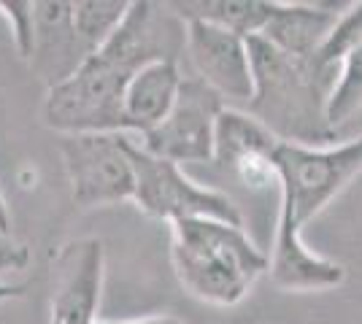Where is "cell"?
Segmentation results:
<instances>
[{
    "label": "cell",
    "mask_w": 362,
    "mask_h": 324,
    "mask_svg": "<svg viewBox=\"0 0 362 324\" xmlns=\"http://www.w3.org/2000/svg\"><path fill=\"white\" fill-rule=\"evenodd\" d=\"M281 140L265 124H259L249 111L227 106L216 119L214 162L233 173L249 189L279 186L276 152Z\"/></svg>",
    "instance_id": "8fae6325"
},
{
    "label": "cell",
    "mask_w": 362,
    "mask_h": 324,
    "mask_svg": "<svg viewBox=\"0 0 362 324\" xmlns=\"http://www.w3.org/2000/svg\"><path fill=\"white\" fill-rule=\"evenodd\" d=\"M0 11L14 28L19 57L30 62L35 52V0H0Z\"/></svg>",
    "instance_id": "e0dca14e"
},
{
    "label": "cell",
    "mask_w": 362,
    "mask_h": 324,
    "mask_svg": "<svg viewBox=\"0 0 362 324\" xmlns=\"http://www.w3.org/2000/svg\"><path fill=\"white\" fill-rule=\"evenodd\" d=\"M30 265V248L0 230V273H16Z\"/></svg>",
    "instance_id": "ac0fdd59"
},
{
    "label": "cell",
    "mask_w": 362,
    "mask_h": 324,
    "mask_svg": "<svg viewBox=\"0 0 362 324\" xmlns=\"http://www.w3.org/2000/svg\"><path fill=\"white\" fill-rule=\"evenodd\" d=\"M127 157L136 170L133 203L138 205V211L170 224L179 219H219L227 224L243 227L238 205L225 192L197 186L189 176H184V170L176 162L149 155L130 136H127Z\"/></svg>",
    "instance_id": "5b68a950"
},
{
    "label": "cell",
    "mask_w": 362,
    "mask_h": 324,
    "mask_svg": "<svg viewBox=\"0 0 362 324\" xmlns=\"http://www.w3.org/2000/svg\"><path fill=\"white\" fill-rule=\"evenodd\" d=\"M173 11L189 22H211L219 28L238 32L243 38H255L262 32L273 14V0H195V3H170Z\"/></svg>",
    "instance_id": "9a60e30c"
},
{
    "label": "cell",
    "mask_w": 362,
    "mask_h": 324,
    "mask_svg": "<svg viewBox=\"0 0 362 324\" xmlns=\"http://www.w3.org/2000/svg\"><path fill=\"white\" fill-rule=\"evenodd\" d=\"M170 235L179 284L209 306H238L271 268V257L249 241L243 227L219 219H179L170 224Z\"/></svg>",
    "instance_id": "3957f363"
},
{
    "label": "cell",
    "mask_w": 362,
    "mask_h": 324,
    "mask_svg": "<svg viewBox=\"0 0 362 324\" xmlns=\"http://www.w3.org/2000/svg\"><path fill=\"white\" fill-rule=\"evenodd\" d=\"M62 162L78 208H103L136 195V170L124 133H81L60 138Z\"/></svg>",
    "instance_id": "8992f818"
},
{
    "label": "cell",
    "mask_w": 362,
    "mask_h": 324,
    "mask_svg": "<svg viewBox=\"0 0 362 324\" xmlns=\"http://www.w3.org/2000/svg\"><path fill=\"white\" fill-rule=\"evenodd\" d=\"M279 222L271 251V281L287 292H317L344 284L346 268L305 246L303 227L317 219L362 173V136L330 146L279 143Z\"/></svg>",
    "instance_id": "7a4b0ae2"
},
{
    "label": "cell",
    "mask_w": 362,
    "mask_h": 324,
    "mask_svg": "<svg viewBox=\"0 0 362 324\" xmlns=\"http://www.w3.org/2000/svg\"><path fill=\"white\" fill-rule=\"evenodd\" d=\"M187 54V22L170 3L136 0L119 30L81 65L74 78L46 90L44 122L60 136L122 133L127 84L151 62Z\"/></svg>",
    "instance_id": "6da1fadb"
},
{
    "label": "cell",
    "mask_w": 362,
    "mask_h": 324,
    "mask_svg": "<svg viewBox=\"0 0 362 324\" xmlns=\"http://www.w3.org/2000/svg\"><path fill=\"white\" fill-rule=\"evenodd\" d=\"M249 54L255 73L249 114L281 143L330 146L335 140L327 122L330 90L319 81L311 62L289 57L259 35L249 38Z\"/></svg>",
    "instance_id": "277c9868"
},
{
    "label": "cell",
    "mask_w": 362,
    "mask_h": 324,
    "mask_svg": "<svg viewBox=\"0 0 362 324\" xmlns=\"http://www.w3.org/2000/svg\"><path fill=\"white\" fill-rule=\"evenodd\" d=\"M106 251L100 238H74L52 257L49 324H98Z\"/></svg>",
    "instance_id": "ba28073f"
},
{
    "label": "cell",
    "mask_w": 362,
    "mask_h": 324,
    "mask_svg": "<svg viewBox=\"0 0 362 324\" xmlns=\"http://www.w3.org/2000/svg\"><path fill=\"white\" fill-rule=\"evenodd\" d=\"M106 324H184L173 316H149V319H138V322H106Z\"/></svg>",
    "instance_id": "ffe728a7"
},
{
    "label": "cell",
    "mask_w": 362,
    "mask_h": 324,
    "mask_svg": "<svg viewBox=\"0 0 362 324\" xmlns=\"http://www.w3.org/2000/svg\"><path fill=\"white\" fill-rule=\"evenodd\" d=\"M225 97L197 76H184L176 103L165 122L138 140L149 155L170 162H214L216 119L225 111Z\"/></svg>",
    "instance_id": "52a82bcc"
},
{
    "label": "cell",
    "mask_w": 362,
    "mask_h": 324,
    "mask_svg": "<svg viewBox=\"0 0 362 324\" xmlns=\"http://www.w3.org/2000/svg\"><path fill=\"white\" fill-rule=\"evenodd\" d=\"M130 6L133 3H127V0H76L74 25L78 38L92 52H98L114 32L119 30Z\"/></svg>",
    "instance_id": "2e32d148"
},
{
    "label": "cell",
    "mask_w": 362,
    "mask_h": 324,
    "mask_svg": "<svg viewBox=\"0 0 362 324\" xmlns=\"http://www.w3.org/2000/svg\"><path fill=\"white\" fill-rule=\"evenodd\" d=\"M179 62L160 60L141 68L127 84L122 103V133H138L141 138L165 122L181 90Z\"/></svg>",
    "instance_id": "5bb4252c"
},
{
    "label": "cell",
    "mask_w": 362,
    "mask_h": 324,
    "mask_svg": "<svg viewBox=\"0 0 362 324\" xmlns=\"http://www.w3.org/2000/svg\"><path fill=\"white\" fill-rule=\"evenodd\" d=\"M187 57L195 68V76L206 81L225 100L249 103L255 95V73L249 38L238 32L189 19L187 22Z\"/></svg>",
    "instance_id": "9c48e42d"
},
{
    "label": "cell",
    "mask_w": 362,
    "mask_h": 324,
    "mask_svg": "<svg viewBox=\"0 0 362 324\" xmlns=\"http://www.w3.org/2000/svg\"><path fill=\"white\" fill-rule=\"evenodd\" d=\"M311 68L330 90L327 122L338 133L362 108V3L341 14Z\"/></svg>",
    "instance_id": "30bf717a"
},
{
    "label": "cell",
    "mask_w": 362,
    "mask_h": 324,
    "mask_svg": "<svg viewBox=\"0 0 362 324\" xmlns=\"http://www.w3.org/2000/svg\"><path fill=\"white\" fill-rule=\"evenodd\" d=\"M341 6L335 3H279L273 0V14L259 38L281 49L300 62H314L319 49L330 38L341 19Z\"/></svg>",
    "instance_id": "4fadbf2b"
},
{
    "label": "cell",
    "mask_w": 362,
    "mask_h": 324,
    "mask_svg": "<svg viewBox=\"0 0 362 324\" xmlns=\"http://www.w3.org/2000/svg\"><path fill=\"white\" fill-rule=\"evenodd\" d=\"M92 52L76 32L74 3L35 0V52L30 68L46 81V90L74 78Z\"/></svg>",
    "instance_id": "7c38bea8"
},
{
    "label": "cell",
    "mask_w": 362,
    "mask_h": 324,
    "mask_svg": "<svg viewBox=\"0 0 362 324\" xmlns=\"http://www.w3.org/2000/svg\"><path fill=\"white\" fill-rule=\"evenodd\" d=\"M25 294V287L22 284H3L0 281V303L3 300H11V297H22Z\"/></svg>",
    "instance_id": "d6986e66"
},
{
    "label": "cell",
    "mask_w": 362,
    "mask_h": 324,
    "mask_svg": "<svg viewBox=\"0 0 362 324\" xmlns=\"http://www.w3.org/2000/svg\"><path fill=\"white\" fill-rule=\"evenodd\" d=\"M0 230L11 232V216H8V208H6V200L0 198Z\"/></svg>",
    "instance_id": "44dd1931"
}]
</instances>
